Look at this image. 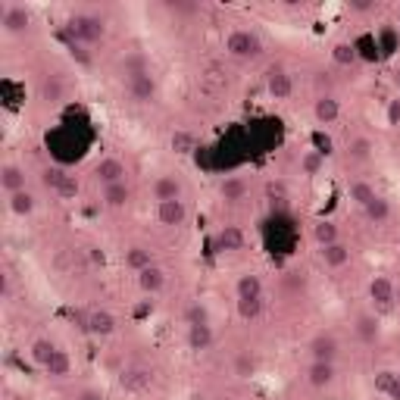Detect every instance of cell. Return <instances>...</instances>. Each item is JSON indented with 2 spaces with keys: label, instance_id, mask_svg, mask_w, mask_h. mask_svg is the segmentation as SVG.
<instances>
[{
  "label": "cell",
  "instance_id": "6da1fadb",
  "mask_svg": "<svg viewBox=\"0 0 400 400\" xmlns=\"http://www.w3.org/2000/svg\"><path fill=\"white\" fill-rule=\"evenodd\" d=\"M262 50H266L262 38L250 28H235L225 38V53L235 56V60H260Z\"/></svg>",
  "mask_w": 400,
  "mask_h": 400
},
{
  "label": "cell",
  "instance_id": "7a4b0ae2",
  "mask_svg": "<svg viewBox=\"0 0 400 400\" xmlns=\"http://www.w3.org/2000/svg\"><path fill=\"white\" fill-rule=\"evenodd\" d=\"M69 35H72L75 44H97V41H103L106 25H103V19L94 16V12H75V16L69 19Z\"/></svg>",
  "mask_w": 400,
  "mask_h": 400
},
{
  "label": "cell",
  "instance_id": "3957f363",
  "mask_svg": "<svg viewBox=\"0 0 400 400\" xmlns=\"http://www.w3.org/2000/svg\"><path fill=\"white\" fill-rule=\"evenodd\" d=\"M125 91L135 103H150L156 97V78L150 72H141V75H128L125 78Z\"/></svg>",
  "mask_w": 400,
  "mask_h": 400
},
{
  "label": "cell",
  "instance_id": "277c9868",
  "mask_svg": "<svg viewBox=\"0 0 400 400\" xmlns=\"http://www.w3.org/2000/svg\"><path fill=\"white\" fill-rule=\"evenodd\" d=\"M306 350H310V356H312V360H319V362H335V360H338V350H341V344H338L335 335H328V331H319V335L310 338Z\"/></svg>",
  "mask_w": 400,
  "mask_h": 400
},
{
  "label": "cell",
  "instance_id": "5b68a950",
  "mask_svg": "<svg viewBox=\"0 0 400 400\" xmlns=\"http://www.w3.org/2000/svg\"><path fill=\"white\" fill-rule=\"evenodd\" d=\"M266 91L272 94L275 100H288L294 94V78L288 75L285 66H269V72H266Z\"/></svg>",
  "mask_w": 400,
  "mask_h": 400
},
{
  "label": "cell",
  "instance_id": "8992f818",
  "mask_svg": "<svg viewBox=\"0 0 400 400\" xmlns=\"http://www.w3.org/2000/svg\"><path fill=\"white\" fill-rule=\"evenodd\" d=\"M125 162L116 160V156H103V160L94 166V178L100 181V185H119V181H125Z\"/></svg>",
  "mask_w": 400,
  "mask_h": 400
},
{
  "label": "cell",
  "instance_id": "52a82bcc",
  "mask_svg": "<svg viewBox=\"0 0 400 400\" xmlns=\"http://www.w3.org/2000/svg\"><path fill=\"white\" fill-rule=\"evenodd\" d=\"M156 219H160V225H166V228H178V225H185V219H188L185 200H166V203H156Z\"/></svg>",
  "mask_w": 400,
  "mask_h": 400
},
{
  "label": "cell",
  "instance_id": "ba28073f",
  "mask_svg": "<svg viewBox=\"0 0 400 400\" xmlns=\"http://www.w3.org/2000/svg\"><path fill=\"white\" fill-rule=\"evenodd\" d=\"M0 25H3L6 35H25V31H28V25H31V16H28V10H25V6L12 3V6H6V10H3Z\"/></svg>",
  "mask_w": 400,
  "mask_h": 400
},
{
  "label": "cell",
  "instance_id": "9c48e42d",
  "mask_svg": "<svg viewBox=\"0 0 400 400\" xmlns=\"http://www.w3.org/2000/svg\"><path fill=\"white\" fill-rule=\"evenodd\" d=\"M119 385L125 388V391L138 394V391H147L150 385H153V372L144 366H131V369H122V375H119Z\"/></svg>",
  "mask_w": 400,
  "mask_h": 400
},
{
  "label": "cell",
  "instance_id": "30bf717a",
  "mask_svg": "<svg viewBox=\"0 0 400 400\" xmlns=\"http://www.w3.org/2000/svg\"><path fill=\"white\" fill-rule=\"evenodd\" d=\"M369 297H372L375 306H391L394 297H397V288L388 275H372L369 278Z\"/></svg>",
  "mask_w": 400,
  "mask_h": 400
},
{
  "label": "cell",
  "instance_id": "8fae6325",
  "mask_svg": "<svg viewBox=\"0 0 400 400\" xmlns=\"http://www.w3.org/2000/svg\"><path fill=\"white\" fill-rule=\"evenodd\" d=\"M312 116H316L319 125L338 122V116H341V103H338V97H331V94H319L316 103H312Z\"/></svg>",
  "mask_w": 400,
  "mask_h": 400
},
{
  "label": "cell",
  "instance_id": "7c38bea8",
  "mask_svg": "<svg viewBox=\"0 0 400 400\" xmlns=\"http://www.w3.org/2000/svg\"><path fill=\"white\" fill-rule=\"evenodd\" d=\"M335 378H338L335 362H319V360H312L310 369H306V381H310L312 388H331V385H335Z\"/></svg>",
  "mask_w": 400,
  "mask_h": 400
},
{
  "label": "cell",
  "instance_id": "4fadbf2b",
  "mask_svg": "<svg viewBox=\"0 0 400 400\" xmlns=\"http://www.w3.org/2000/svg\"><path fill=\"white\" fill-rule=\"evenodd\" d=\"M212 247L222 250V253H231V250H241L244 247V231L238 225H222L212 238Z\"/></svg>",
  "mask_w": 400,
  "mask_h": 400
},
{
  "label": "cell",
  "instance_id": "5bb4252c",
  "mask_svg": "<svg viewBox=\"0 0 400 400\" xmlns=\"http://www.w3.org/2000/svg\"><path fill=\"white\" fill-rule=\"evenodd\" d=\"M219 197H222L225 203H241V200L247 197V181H244L241 175H225V178L219 181Z\"/></svg>",
  "mask_w": 400,
  "mask_h": 400
},
{
  "label": "cell",
  "instance_id": "9a60e30c",
  "mask_svg": "<svg viewBox=\"0 0 400 400\" xmlns=\"http://www.w3.org/2000/svg\"><path fill=\"white\" fill-rule=\"evenodd\" d=\"M0 188H3L6 194L25 191V169L16 166V162H6V166H0Z\"/></svg>",
  "mask_w": 400,
  "mask_h": 400
},
{
  "label": "cell",
  "instance_id": "2e32d148",
  "mask_svg": "<svg viewBox=\"0 0 400 400\" xmlns=\"http://www.w3.org/2000/svg\"><path fill=\"white\" fill-rule=\"evenodd\" d=\"M153 200L166 203V200H181V181L175 175H160L153 181Z\"/></svg>",
  "mask_w": 400,
  "mask_h": 400
},
{
  "label": "cell",
  "instance_id": "e0dca14e",
  "mask_svg": "<svg viewBox=\"0 0 400 400\" xmlns=\"http://www.w3.org/2000/svg\"><path fill=\"white\" fill-rule=\"evenodd\" d=\"M88 331L97 335V338L112 335V331H116V316L106 312V310H91V312H88Z\"/></svg>",
  "mask_w": 400,
  "mask_h": 400
},
{
  "label": "cell",
  "instance_id": "ac0fdd59",
  "mask_svg": "<svg viewBox=\"0 0 400 400\" xmlns=\"http://www.w3.org/2000/svg\"><path fill=\"white\" fill-rule=\"evenodd\" d=\"M138 288H141L144 294H156L166 288V272H162L160 266H147L144 272H138Z\"/></svg>",
  "mask_w": 400,
  "mask_h": 400
},
{
  "label": "cell",
  "instance_id": "d6986e66",
  "mask_svg": "<svg viewBox=\"0 0 400 400\" xmlns=\"http://www.w3.org/2000/svg\"><path fill=\"white\" fill-rule=\"evenodd\" d=\"M353 331H356V338H360L362 344H375V341H378V335H381L378 319L369 316V312H360V316H356Z\"/></svg>",
  "mask_w": 400,
  "mask_h": 400
},
{
  "label": "cell",
  "instance_id": "ffe728a7",
  "mask_svg": "<svg viewBox=\"0 0 400 400\" xmlns=\"http://www.w3.org/2000/svg\"><path fill=\"white\" fill-rule=\"evenodd\" d=\"M347 156L353 162H369L375 156V144H372V138H366V135H356V138H350L347 141Z\"/></svg>",
  "mask_w": 400,
  "mask_h": 400
},
{
  "label": "cell",
  "instance_id": "44dd1931",
  "mask_svg": "<svg viewBox=\"0 0 400 400\" xmlns=\"http://www.w3.org/2000/svg\"><path fill=\"white\" fill-rule=\"evenodd\" d=\"M188 347H191L194 353H200V350H210V347H212V328H210V322H203V325H188Z\"/></svg>",
  "mask_w": 400,
  "mask_h": 400
},
{
  "label": "cell",
  "instance_id": "7402d4cb",
  "mask_svg": "<svg viewBox=\"0 0 400 400\" xmlns=\"http://www.w3.org/2000/svg\"><path fill=\"white\" fill-rule=\"evenodd\" d=\"M319 253H322V262H325V266H331V269H341V266H347V262H350V247H347V244H341V241H335V244H328V247H322Z\"/></svg>",
  "mask_w": 400,
  "mask_h": 400
},
{
  "label": "cell",
  "instance_id": "603a6c76",
  "mask_svg": "<svg viewBox=\"0 0 400 400\" xmlns=\"http://www.w3.org/2000/svg\"><path fill=\"white\" fill-rule=\"evenodd\" d=\"M131 200V188L125 185V181H119V185H106L103 188V203L110 206V210H122L125 203Z\"/></svg>",
  "mask_w": 400,
  "mask_h": 400
},
{
  "label": "cell",
  "instance_id": "cb8c5ba5",
  "mask_svg": "<svg viewBox=\"0 0 400 400\" xmlns=\"http://www.w3.org/2000/svg\"><path fill=\"white\" fill-rule=\"evenodd\" d=\"M44 372H47L50 378H66V375L72 372V356H69L66 350H56V353L50 356V362L44 366Z\"/></svg>",
  "mask_w": 400,
  "mask_h": 400
},
{
  "label": "cell",
  "instance_id": "d4e9b609",
  "mask_svg": "<svg viewBox=\"0 0 400 400\" xmlns=\"http://www.w3.org/2000/svg\"><path fill=\"white\" fill-rule=\"evenodd\" d=\"M231 372H235V378H253L256 375V356L250 353V350H241V353L231 360Z\"/></svg>",
  "mask_w": 400,
  "mask_h": 400
},
{
  "label": "cell",
  "instance_id": "484cf974",
  "mask_svg": "<svg viewBox=\"0 0 400 400\" xmlns=\"http://www.w3.org/2000/svg\"><path fill=\"white\" fill-rule=\"evenodd\" d=\"M122 260H125V266H128L131 272H144L147 266H153V260H150V250H144V247H125Z\"/></svg>",
  "mask_w": 400,
  "mask_h": 400
},
{
  "label": "cell",
  "instance_id": "4316f807",
  "mask_svg": "<svg viewBox=\"0 0 400 400\" xmlns=\"http://www.w3.org/2000/svg\"><path fill=\"white\" fill-rule=\"evenodd\" d=\"M56 353V347L53 344L47 341V338H38V341H31V347H28V356H31V362H35V366H47L50 362V356Z\"/></svg>",
  "mask_w": 400,
  "mask_h": 400
},
{
  "label": "cell",
  "instance_id": "83f0119b",
  "mask_svg": "<svg viewBox=\"0 0 400 400\" xmlns=\"http://www.w3.org/2000/svg\"><path fill=\"white\" fill-rule=\"evenodd\" d=\"M10 212L19 219L31 216L35 212V197H31L28 191H19V194H10Z\"/></svg>",
  "mask_w": 400,
  "mask_h": 400
},
{
  "label": "cell",
  "instance_id": "f1b7e54d",
  "mask_svg": "<svg viewBox=\"0 0 400 400\" xmlns=\"http://www.w3.org/2000/svg\"><path fill=\"white\" fill-rule=\"evenodd\" d=\"M235 291H238V297H262V281H260V275H238Z\"/></svg>",
  "mask_w": 400,
  "mask_h": 400
},
{
  "label": "cell",
  "instance_id": "f546056e",
  "mask_svg": "<svg viewBox=\"0 0 400 400\" xmlns=\"http://www.w3.org/2000/svg\"><path fill=\"white\" fill-rule=\"evenodd\" d=\"M312 241L319 244V247H328V244L338 241V225L328 222V219H322V222L312 225Z\"/></svg>",
  "mask_w": 400,
  "mask_h": 400
},
{
  "label": "cell",
  "instance_id": "4dcf8cb0",
  "mask_svg": "<svg viewBox=\"0 0 400 400\" xmlns=\"http://www.w3.org/2000/svg\"><path fill=\"white\" fill-rule=\"evenodd\" d=\"M362 210H366V216L372 219V222H388V219H391V203H388L381 194H375V200L366 203Z\"/></svg>",
  "mask_w": 400,
  "mask_h": 400
},
{
  "label": "cell",
  "instance_id": "1f68e13d",
  "mask_svg": "<svg viewBox=\"0 0 400 400\" xmlns=\"http://www.w3.org/2000/svg\"><path fill=\"white\" fill-rule=\"evenodd\" d=\"M122 72H125V78H128V75L150 72V60H147L144 53H125V60H122Z\"/></svg>",
  "mask_w": 400,
  "mask_h": 400
},
{
  "label": "cell",
  "instance_id": "d6a6232c",
  "mask_svg": "<svg viewBox=\"0 0 400 400\" xmlns=\"http://www.w3.org/2000/svg\"><path fill=\"white\" fill-rule=\"evenodd\" d=\"M350 200L353 203H360V206H366V203H372L375 200V188L369 185V181H350Z\"/></svg>",
  "mask_w": 400,
  "mask_h": 400
},
{
  "label": "cell",
  "instance_id": "836d02e7",
  "mask_svg": "<svg viewBox=\"0 0 400 400\" xmlns=\"http://www.w3.org/2000/svg\"><path fill=\"white\" fill-rule=\"evenodd\" d=\"M260 312H262V300L260 297H238V316H241L244 322H253Z\"/></svg>",
  "mask_w": 400,
  "mask_h": 400
},
{
  "label": "cell",
  "instance_id": "e575fe53",
  "mask_svg": "<svg viewBox=\"0 0 400 400\" xmlns=\"http://www.w3.org/2000/svg\"><path fill=\"white\" fill-rule=\"evenodd\" d=\"M41 94H44V100H50V103H60L62 100V81L56 78V75H47L44 85H41Z\"/></svg>",
  "mask_w": 400,
  "mask_h": 400
},
{
  "label": "cell",
  "instance_id": "d590c367",
  "mask_svg": "<svg viewBox=\"0 0 400 400\" xmlns=\"http://www.w3.org/2000/svg\"><path fill=\"white\" fill-rule=\"evenodd\" d=\"M197 147V138L191 131H172V150L175 153H191Z\"/></svg>",
  "mask_w": 400,
  "mask_h": 400
},
{
  "label": "cell",
  "instance_id": "8d00e7d4",
  "mask_svg": "<svg viewBox=\"0 0 400 400\" xmlns=\"http://www.w3.org/2000/svg\"><path fill=\"white\" fill-rule=\"evenodd\" d=\"M185 322H188V325H203V322H210V312H206V306L200 303V300L188 303V310H185Z\"/></svg>",
  "mask_w": 400,
  "mask_h": 400
},
{
  "label": "cell",
  "instance_id": "74e56055",
  "mask_svg": "<svg viewBox=\"0 0 400 400\" xmlns=\"http://www.w3.org/2000/svg\"><path fill=\"white\" fill-rule=\"evenodd\" d=\"M300 169H303V175H319V169H322V153L306 150L303 160H300Z\"/></svg>",
  "mask_w": 400,
  "mask_h": 400
},
{
  "label": "cell",
  "instance_id": "f35d334b",
  "mask_svg": "<svg viewBox=\"0 0 400 400\" xmlns=\"http://www.w3.org/2000/svg\"><path fill=\"white\" fill-rule=\"evenodd\" d=\"M331 56H335L338 66H350V62H356V53H353L350 44H338V47L331 50Z\"/></svg>",
  "mask_w": 400,
  "mask_h": 400
},
{
  "label": "cell",
  "instance_id": "ab89813d",
  "mask_svg": "<svg viewBox=\"0 0 400 400\" xmlns=\"http://www.w3.org/2000/svg\"><path fill=\"white\" fill-rule=\"evenodd\" d=\"M394 378H397V372H391V369H381V372H375V391H381V394H388L391 391V385H394Z\"/></svg>",
  "mask_w": 400,
  "mask_h": 400
},
{
  "label": "cell",
  "instance_id": "60d3db41",
  "mask_svg": "<svg viewBox=\"0 0 400 400\" xmlns=\"http://www.w3.org/2000/svg\"><path fill=\"white\" fill-rule=\"evenodd\" d=\"M56 194L66 197V200H72L75 194H78V178H75V175H66V178L60 181V188H56Z\"/></svg>",
  "mask_w": 400,
  "mask_h": 400
},
{
  "label": "cell",
  "instance_id": "b9f144b4",
  "mask_svg": "<svg viewBox=\"0 0 400 400\" xmlns=\"http://www.w3.org/2000/svg\"><path fill=\"white\" fill-rule=\"evenodd\" d=\"M385 125H388V128L400 125V100H388V106H385Z\"/></svg>",
  "mask_w": 400,
  "mask_h": 400
},
{
  "label": "cell",
  "instance_id": "7bdbcfd3",
  "mask_svg": "<svg viewBox=\"0 0 400 400\" xmlns=\"http://www.w3.org/2000/svg\"><path fill=\"white\" fill-rule=\"evenodd\" d=\"M62 178H66V172H62V169H47V172H44V185L53 188V191L60 188V181H62Z\"/></svg>",
  "mask_w": 400,
  "mask_h": 400
},
{
  "label": "cell",
  "instance_id": "ee69618b",
  "mask_svg": "<svg viewBox=\"0 0 400 400\" xmlns=\"http://www.w3.org/2000/svg\"><path fill=\"white\" fill-rule=\"evenodd\" d=\"M350 10L353 12H372L375 10V0H350Z\"/></svg>",
  "mask_w": 400,
  "mask_h": 400
},
{
  "label": "cell",
  "instance_id": "f6af8a7d",
  "mask_svg": "<svg viewBox=\"0 0 400 400\" xmlns=\"http://www.w3.org/2000/svg\"><path fill=\"white\" fill-rule=\"evenodd\" d=\"M75 400H103V394H100L97 388H81L78 397H75Z\"/></svg>",
  "mask_w": 400,
  "mask_h": 400
},
{
  "label": "cell",
  "instance_id": "bcb514c9",
  "mask_svg": "<svg viewBox=\"0 0 400 400\" xmlns=\"http://www.w3.org/2000/svg\"><path fill=\"white\" fill-rule=\"evenodd\" d=\"M88 260H91L94 266H103L106 256H103V250H100V247H88Z\"/></svg>",
  "mask_w": 400,
  "mask_h": 400
},
{
  "label": "cell",
  "instance_id": "7dc6e473",
  "mask_svg": "<svg viewBox=\"0 0 400 400\" xmlns=\"http://www.w3.org/2000/svg\"><path fill=\"white\" fill-rule=\"evenodd\" d=\"M385 397H388V400H400V375H397V378H394L391 391H388V394H385Z\"/></svg>",
  "mask_w": 400,
  "mask_h": 400
},
{
  "label": "cell",
  "instance_id": "c3c4849f",
  "mask_svg": "<svg viewBox=\"0 0 400 400\" xmlns=\"http://www.w3.org/2000/svg\"><path fill=\"white\" fill-rule=\"evenodd\" d=\"M316 88H319V91H322V88H325V91H328V88H331V78H328V75H325V72H319Z\"/></svg>",
  "mask_w": 400,
  "mask_h": 400
},
{
  "label": "cell",
  "instance_id": "681fc988",
  "mask_svg": "<svg viewBox=\"0 0 400 400\" xmlns=\"http://www.w3.org/2000/svg\"><path fill=\"white\" fill-rule=\"evenodd\" d=\"M391 81H394V85H397V88H400V66H397V69H394V75H391Z\"/></svg>",
  "mask_w": 400,
  "mask_h": 400
},
{
  "label": "cell",
  "instance_id": "f907efd6",
  "mask_svg": "<svg viewBox=\"0 0 400 400\" xmlns=\"http://www.w3.org/2000/svg\"><path fill=\"white\" fill-rule=\"evenodd\" d=\"M188 400H206V397H203V394H191V397H188Z\"/></svg>",
  "mask_w": 400,
  "mask_h": 400
},
{
  "label": "cell",
  "instance_id": "816d5d0a",
  "mask_svg": "<svg viewBox=\"0 0 400 400\" xmlns=\"http://www.w3.org/2000/svg\"><path fill=\"white\" fill-rule=\"evenodd\" d=\"M397 19H400V12H397Z\"/></svg>",
  "mask_w": 400,
  "mask_h": 400
}]
</instances>
